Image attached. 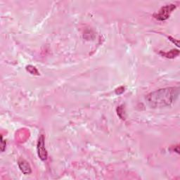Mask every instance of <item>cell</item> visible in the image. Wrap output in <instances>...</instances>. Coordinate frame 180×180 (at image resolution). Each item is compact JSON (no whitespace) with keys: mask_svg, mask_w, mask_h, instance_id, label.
Masks as SVG:
<instances>
[{"mask_svg":"<svg viewBox=\"0 0 180 180\" xmlns=\"http://www.w3.org/2000/svg\"><path fill=\"white\" fill-rule=\"evenodd\" d=\"M6 145H7V143H6V141L4 140L3 136H1V151H4L5 148H6Z\"/></svg>","mask_w":180,"mask_h":180,"instance_id":"7","label":"cell"},{"mask_svg":"<svg viewBox=\"0 0 180 180\" xmlns=\"http://www.w3.org/2000/svg\"><path fill=\"white\" fill-rule=\"evenodd\" d=\"M37 151H38V156L42 160H46L47 159V151L44 146V136L41 135L39 138L38 145H37Z\"/></svg>","mask_w":180,"mask_h":180,"instance_id":"3","label":"cell"},{"mask_svg":"<svg viewBox=\"0 0 180 180\" xmlns=\"http://www.w3.org/2000/svg\"><path fill=\"white\" fill-rule=\"evenodd\" d=\"M18 164L20 171H21L24 175H29V174L32 172L31 167H30V165L29 163H28V161H26L22 158H20L19 160H18Z\"/></svg>","mask_w":180,"mask_h":180,"instance_id":"4","label":"cell"},{"mask_svg":"<svg viewBox=\"0 0 180 180\" xmlns=\"http://www.w3.org/2000/svg\"><path fill=\"white\" fill-rule=\"evenodd\" d=\"M26 70H27L28 72L32 75H40L38 69H37L34 66H33V65H27V66H26Z\"/></svg>","mask_w":180,"mask_h":180,"instance_id":"6","label":"cell"},{"mask_svg":"<svg viewBox=\"0 0 180 180\" xmlns=\"http://www.w3.org/2000/svg\"><path fill=\"white\" fill-rule=\"evenodd\" d=\"M170 38V39H171V40H171V41H172V42H173V43H175V44L176 45H177V46H179V41H178V40H177V41H175V39L172 38H171V37H170V38Z\"/></svg>","mask_w":180,"mask_h":180,"instance_id":"9","label":"cell"},{"mask_svg":"<svg viewBox=\"0 0 180 180\" xmlns=\"http://www.w3.org/2000/svg\"><path fill=\"white\" fill-rule=\"evenodd\" d=\"M179 94V87H167L153 92L146 96V99L151 108H163L171 106Z\"/></svg>","mask_w":180,"mask_h":180,"instance_id":"1","label":"cell"},{"mask_svg":"<svg viewBox=\"0 0 180 180\" xmlns=\"http://www.w3.org/2000/svg\"><path fill=\"white\" fill-rule=\"evenodd\" d=\"M176 5L171 4H168L163 7L161 9L159 10L158 13L154 14V17L156 18L157 20H165L170 17L172 12L173 10L176 9Z\"/></svg>","mask_w":180,"mask_h":180,"instance_id":"2","label":"cell"},{"mask_svg":"<svg viewBox=\"0 0 180 180\" xmlns=\"http://www.w3.org/2000/svg\"><path fill=\"white\" fill-rule=\"evenodd\" d=\"M124 87H120L119 88H118V89H116V93L117 94H120L124 92Z\"/></svg>","mask_w":180,"mask_h":180,"instance_id":"8","label":"cell"},{"mask_svg":"<svg viewBox=\"0 0 180 180\" xmlns=\"http://www.w3.org/2000/svg\"><path fill=\"white\" fill-rule=\"evenodd\" d=\"M160 54L161 55H163V56L166 57V58H174L175 57L177 56L179 54V50H173L172 51H170L169 52H160Z\"/></svg>","mask_w":180,"mask_h":180,"instance_id":"5","label":"cell"}]
</instances>
